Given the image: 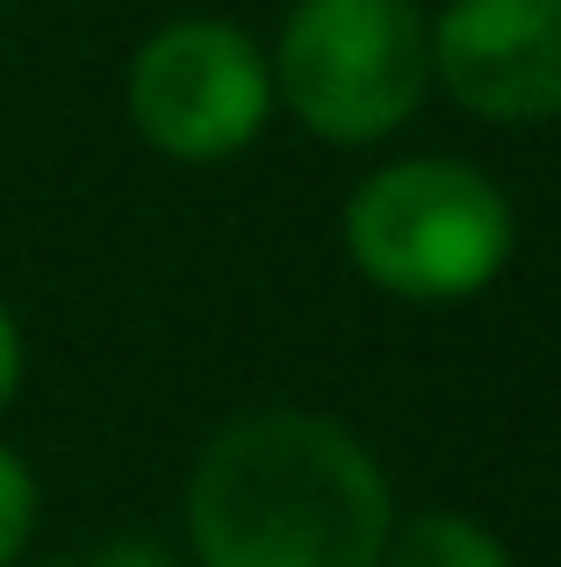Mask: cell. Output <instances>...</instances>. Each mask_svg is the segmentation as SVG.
Here are the masks:
<instances>
[{
  "mask_svg": "<svg viewBox=\"0 0 561 567\" xmlns=\"http://www.w3.org/2000/svg\"><path fill=\"white\" fill-rule=\"evenodd\" d=\"M381 567H511V546L461 511H418L389 525Z\"/></svg>",
  "mask_w": 561,
  "mask_h": 567,
  "instance_id": "6",
  "label": "cell"
},
{
  "mask_svg": "<svg viewBox=\"0 0 561 567\" xmlns=\"http://www.w3.org/2000/svg\"><path fill=\"white\" fill-rule=\"evenodd\" d=\"M22 374H29V346H22V323H14V309L0 302V410H8V402L22 395Z\"/></svg>",
  "mask_w": 561,
  "mask_h": 567,
  "instance_id": "9",
  "label": "cell"
},
{
  "mask_svg": "<svg viewBox=\"0 0 561 567\" xmlns=\"http://www.w3.org/2000/svg\"><path fill=\"white\" fill-rule=\"evenodd\" d=\"M130 130L173 166H224L274 123V65L224 14L159 22L123 65Z\"/></svg>",
  "mask_w": 561,
  "mask_h": 567,
  "instance_id": "4",
  "label": "cell"
},
{
  "mask_svg": "<svg viewBox=\"0 0 561 567\" xmlns=\"http://www.w3.org/2000/svg\"><path fill=\"white\" fill-rule=\"evenodd\" d=\"M181 517L195 567H381L396 496L338 416L245 410L195 453Z\"/></svg>",
  "mask_w": 561,
  "mask_h": 567,
  "instance_id": "1",
  "label": "cell"
},
{
  "mask_svg": "<svg viewBox=\"0 0 561 567\" xmlns=\"http://www.w3.org/2000/svg\"><path fill=\"white\" fill-rule=\"evenodd\" d=\"M346 259L404 302H468L511 266V194L468 158H389L346 194Z\"/></svg>",
  "mask_w": 561,
  "mask_h": 567,
  "instance_id": "2",
  "label": "cell"
},
{
  "mask_svg": "<svg viewBox=\"0 0 561 567\" xmlns=\"http://www.w3.org/2000/svg\"><path fill=\"white\" fill-rule=\"evenodd\" d=\"M37 517H43V488L29 474V460L14 445H0V567H22L37 546Z\"/></svg>",
  "mask_w": 561,
  "mask_h": 567,
  "instance_id": "7",
  "label": "cell"
},
{
  "mask_svg": "<svg viewBox=\"0 0 561 567\" xmlns=\"http://www.w3.org/2000/svg\"><path fill=\"white\" fill-rule=\"evenodd\" d=\"M425 29L453 109L511 130L561 115V0H447Z\"/></svg>",
  "mask_w": 561,
  "mask_h": 567,
  "instance_id": "5",
  "label": "cell"
},
{
  "mask_svg": "<svg viewBox=\"0 0 561 567\" xmlns=\"http://www.w3.org/2000/svg\"><path fill=\"white\" fill-rule=\"evenodd\" d=\"M80 567H195V560H187V546H166L152 532H123V539H101Z\"/></svg>",
  "mask_w": 561,
  "mask_h": 567,
  "instance_id": "8",
  "label": "cell"
},
{
  "mask_svg": "<svg viewBox=\"0 0 561 567\" xmlns=\"http://www.w3.org/2000/svg\"><path fill=\"white\" fill-rule=\"evenodd\" d=\"M274 109L324 144H381L432 86V29L418 0H295L274 51Z\"/></svg>",
  "mask_w": 561,
  "mask_h": 567,
  "instance_id": "3",
  "label": "cell"
}]
</instances>
